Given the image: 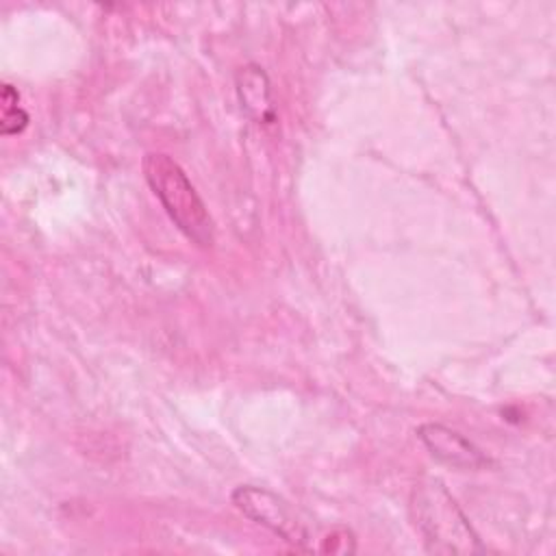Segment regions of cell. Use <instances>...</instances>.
Listing matches in <instances>:
<instances>
[{
    "mask_svg": "<svg viewBox=\"0 0 556 556\" xmlns=\"http://www.w3.org/2000/svg\"><path fill=\"white\" fill-rule=\"evenodd\" d=\"M415 526L430 554H484L478 532L460 510L458 502L437 478H424L410 495Z\"/></svg>",
    "mask_w": 556,
    "mask_h": 556,
    "instance_id": "obj_1",
    "label": "cell"
},
{
    "mask_svg": "<svg viewBox=\"0 0 556 556\" xmlns=\"http://www.w3.org/2000/svg\"><path fill=\"white\" fill-rule=\"evenodd\" d=\"M141 169L176 228L198 248H211L215 243V222L185 169L165 152L146 154Z\"/></svg>",
    "mask_w": 556,
    "mask_h": 556,
    "instance_id": "obj_2",
    "label": "cell"
},
{
    "mask_svg": "<svg viewBox=\"0 0 556 556\" xmlns=\"http://www.w3.org/2000/svg\"><path fill=\"white\" fill-rule=\"evenodd\" d=\"M232 504L254 523L267 528L276 536H280L285 543L308 549V530L298 519V515L291 510V506L278 497L276 493L254 486V484H241L230 495Z\"/></svg>",
    "mask_w": 556,
    "mask_h": 556,
    "instance_id": "obj_3",
    "label": "cell"
},
{
    "mask_svg": "<svg viewBox=\"0 0 556 556\" xmlns=\"http://www.w3.org/2000/svg\"><path fill=\"white\" fill-rule=\"evenodd\" d=\"M417 437L430 456L447 467L460 471H478L493 465L491 456H486L478 445L443 424H421L417 428Z\"/></svg>",
    "mask_w": 556,
    "mask_h": 556,
    "instance_id": "obj_4",
    "label": "cell"
},
{
    "mask_svg": "<svg viewBox=\"0 0 556 556\" xmlns=\"http://www.w3.org/2000/svg\"><path fill=\"white\" fill-rule=\"evenodd\" d=\"M237 96L241 109L248 117L256 119L258 124L274 122V104H271V89L269 78L263 67L250 63L237 72Z\"/></svg>",
    "mask_w": 556,
    "mask_h": 556,
    "instance_id": "obj_5",
    "label": "cell"
},
{
    "mask_svg": "<svg viewBox=\"0 0 556 556\" xmlns=\"http://www.w3.org/2000/svg\"><path fill=\"white\" fill-rule=\"evenodd\" d=\"M2 102V119H0V132L4 137L9 135H20L28 126V113L17 104L20 93L11 85H2L0 93Z\"/></svg>",
    "mask_w": 556,
    "mask_h": 556,
    "instance_id": "obj_6",
    "label": "cell"
},
{
    "mask_svg": "<svg viewBox=\"0 0 556 556\" xmlns=\"http://www.w3.org/2000/svg\"><path fill=\"white\" fill-rule=\"evenodd\" d=\"M324 552H354V534L345 528H339L330 532V536L324 541Z\"/></svg>",
    "mask_w": 556,
    "mask_h": 556,
    "instance_id": "obj_7",
    "label": "cell"
}]
</instances>
